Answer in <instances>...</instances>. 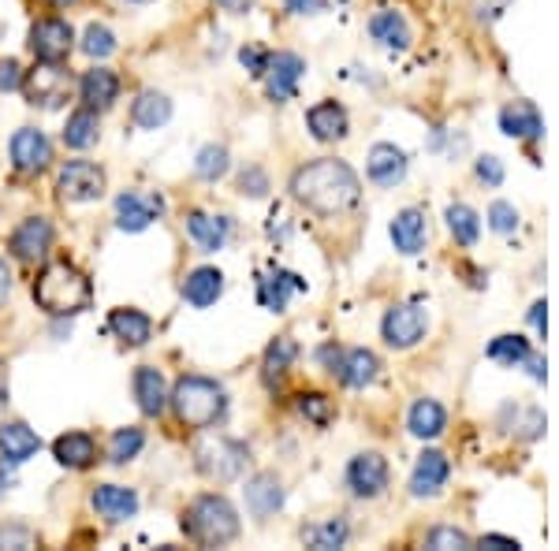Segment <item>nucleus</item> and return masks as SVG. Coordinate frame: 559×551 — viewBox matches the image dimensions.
<instances>
[{
    "mask_svg": "<svg viewBox=\"0 0 559 551\" xmlns=\"http://www.w3.org/2000/svg\"><path fill=\"white\" fill-rule=\"evenodd\" d=\"M287 191H292V197L302 209H310L318 216H340L358 205V197H362V179L355 176V168H350L347 160L321 157V160H310V165L295 168Z\"/></svg>",
    "mask_w": 559,
    "mask_h": 551,
    "instance_id": "nucleus-1",
    "label": "nucleus"
},
{
    "mask_svg": "<svg viewBox=\"0 0 559 551\" xmlns=\"http://www.w3.org/2000/svg\"><path fill=\"white\" fill-rule=\"evenodd\" d=\"M90 298H94V291H90L86 273H79L68 261H52L34 279V302L49 318H75L90 306Z\"/></svg>",
    "mask_w": 559,
    "mask_h": 551,
    "instance_id": "nucleus-2",
    "label": "nucleus"
},
{
    "mask_svg": "<svg viewBox=\"0 0 559 551\" xmlns=\"http://www.w3.org/2000/svg\"><path fill=\"white\" fill-rule=\"evenodd\" d=\"M168 403L176 410V421L194 432L213 429L228 414V392L216 381H210V376H179Z\"/></svg>",
    "mask_w": 559,
    "mask_h": 551,
    "instance_id": "nucleus-3",
    "label": "nucleus"
},
{
    "mask_svg": "<svg viewBox=\"0 0 559 551\" xmlns=\"http://www.w3.org/2000/svg\"><path fill=\"white\" fill-rule=\"evenodd\" d=\"M183 532L198 548H224L239 537V514L224 495H198L183 511Z\"/></svg>",
    "mask_w": 559,
    "mask_h": 551,
    "instance_id": "nucleus-4",
    "label": "nucleus"
},
{
    "mask_svg": "<svg viewBox=\"0 0 559 551\" xmlns=\"http://www.w3.org/2000/svg\"><path fill=\"white\" fill-rule=\"evenodd\" d=\"M247 463H250V447L242 440H231V436H210L194 447V466L202 477L210 481H239L247 474Z\"/></svg>",
    "mask_w": 559,
    "mask_h": 551,
    "instance_id": "nucleus-5",
    "label": "nucleus"
},
{
    "mask_svg": "<svg viewBox=\"0 0 559 551\" xmlns=\"http://www.w3.org/2000/svg\"><path fill=\"white\" fill-rule=\"evenodd\" d=\"M20 89L26 94V105L57 112V108L68 105L71 89H75V79H71V71L64 64H45V60H38L34 71H23Z\"/></svg>",
    "mask_w": 559,
    "mask_h": 551,
    "instance_id": "nucleus-6",
    "label": "nucleus"
},
{
    "mask_svg": "<svg viewBox=\"0 0 559 551\" xmlns=\"http://www.w3.org/2000/svg\"><path fill=\"white\" fill-rule=\"evenodd\" d=\"M426 332H429V313L421 310L418 302L392 306V310L384 313V321H381V336H384L388 347H395V350L418 347V343L426 339Z\"/></svg>",
    "mask_w": 559,
    "mask_h": 551,
    "instance_id": "nucleus-7",
    "label": "nucleus"
},
{
    "mask_svg": "<svg viewBox=\"0 0 559 551\" xmlns=\"http://www.w3.org/2000/svg\"><path fill=\"white\" fill-rule=\"evenodd\" d=\"M388 481H392V469H388V458L381 451H362L347 463V488L358 500H377V495L388 492Z\"/></svg>",
    "mask_w": 559,
    "mask_h": 551,
    "instance_id": "nucleus-8",
    "label": "nucleus"
},
{
    "mask_svg": "<svg viewBox=\"0 0 559 551\" xmlns=\"http://www.w3.org/2000/svg\"><path fill=\"white\" fill-rule=\"evenodd\" d=\"M57 191L64 202H97L105 194V171L94 160H68L57 176Z\"/></svg>",
    "mask_w": 559,
    "mask_h": 551,
    "instance_id": "nucleus-9",
    "label": "nucleus"
},
{
    "mask_svg": "<svg viewBox=\"0 0 559 551\" xmlns=\"http://www.w3.org/2000/svg\"><path fill=\"white\" fill-rule=\"evenodd\" d=\"M26 45H31V52L38 60H45V64H64L71 45H75V31L57 20V15H49V20H38L31 26V38H26Z\"/></svg>",
    "mask_w": 559,
    "mask_h": 551,
    "instance_id": "nucleus-10",
    "label": "nucleus"
},
{
    "mask_svg": "<svg viewBox=\"0 0 559 551\" xmlns=\"http://www.w3.org/2000/svg\"><path fill=\"white\" fill-rule=\"evenodd\" d=\"M302 75H306V60L299 52H269L265 75H261L265 79L269 101H292Z\"/></svg>",
    "mask_w": 559,
    "mask_h": 551,
    "instance_id": "nucleus-11",
    "label": "nucleus"
},
{
    "mask_svg": "<svg viewBox=\"0 0 559 551\" xmlns=\"http://www.w3.org/2000/svg\"><path fill=\"white\" fill-rule=\"evenodd\" d=\"M448 477H452V463H448L444 451H421L411 474V495L414 500H432V495L444 492Z\"/></svg>",
    "mask_w": 559,
    "mask_h": 551,
    "instance_id": "nucleus-12",
    "label": "nucleus"
},
{
    "mask_svg": "<svg viewBox=\"0 0 559 551\" xmlns=\"http://www.w3.org/2000/svg\"><path fill=\"white\" fill-rule=\"evenodd\" d=\"M160 213H165V197L157 194L123 191L116 197V224H120V231H146Z\"/></svg>",
    "mask_w": 559,
    "mask_h": 551,
    "instance_id": "nucleus-13",
    "label": "nucleus"
},
{
    "mask_svg": "<svg viewBox=\"0 0 559 551\" xmlns=\"http://www.w3.org/2000/svg\"><path fill=\"white\" fill-rule=\"evenodd\" d=\"M12 257H20L23 265H34L52 250V224L45 216H26L20 228L12 231Z\"/></svg>",
    "mask_w": 559,
    "mask_h": 551,
    "instance_id": "nucleus-14",
    "label": "nucleus"
},
{
    "mask_svg": "<svg viewBox=\"0 0 559 551\" xmlns=\"http://www.w3.org/2000/svg\"><path fill=\"white\" fill-rule=\"evenodd\" d=\"M49 160H52V146L38 128H20L12 134L15 171H23V176H38V171L49 168Z\"/></svg>",
    "mask_w": 559,
    "mask_h": 551,
    "instance_id": "nucleus-15",
    "label": "nucleus"
},
{
    "mask_svg": "<svg viewBox=\"0 0 559 551\" xmlns=\"http://www.w3.org/2000/svg\"><path fill=\"white\" fill-rule=\"evenodd\" d=\"M242 492H247V511L261 522L273 518L276 511H284L287 492H284V484H280L276 474H254Z\"/></svg>",
    "mask_w": 559,
    "mask_h": 551,
    "instance_id": "nucleus-16",
    "label": "nucleus"
},
{
    "mask_svg": "<svg viewBox=\"0 0 559 551\" xmlns=\"http://www.w3.org/2000/svg\"><path fill=\"white\" fill-rule=\"evenodd\" d=\"M500 131L515 142H537L545 134V120L534 101H511L500 108Z\"/></svg>",
    "mask_w": 559,
    "mask_h": 551,
    "instance_id": "nucleus-17",
    "label": "nucleus"
},
{
    "mask_svg": "<svg viewBox=\"0 0 559 551\" xmlns=\"http://www.w3.org/2000/svg\"><path fill=\"white\" fill-rule=\"evenodd\" d=\"M366 171L377 187L403 183V179H407V153H403L400 146H392V142H377V146L369 149Z\"/></svg>",
    "mask_w": 559,
    "mask_h": 551,
    "instance_id": "nucleus-18",
    "label": "nucleus"
},
{
    "mask_svg": "<svg viewBox=\"0 0 559 551\" xmlns=\"http://www.w3.org/2000/svg\"><path fill=\"white\" fill-rule=\"evenodd\" d=\"M369 38L388 52H403V49H411V26L395 8H377V12L369 15Z\"/></svg>",
    "mask_w": 559,
    "mask_h": 551,
    "instance_id": "nucleus-19",
    "label": "nucleus"
},
{
    "mask_svg": "<svg viewBox=\"0 0 559 551\" xmlns=\"http://www.w3.org/2000/svg\"><path fill=\"white\" fill-rule=\"evenodd\" d=\"M134 399H139V410L146 418H160L168 406V384H165V373L153 366H139L134 369Z\"/></svg>",
    "mask_w": 559,
    "mask_h": 551,
    "instance_id": "nucleus-20",
    "label": "nucleus"
},
{
    "mask_svg": "<svg viewBox=\"0 0 559 551\" xmlns=\"http://www.w3.org/2000/svg\"><path fill=\"white\" fill-rule=\"evenodd\" d=\"M299 291H306V279L299 273H287V268H273V273L258 279V302L273 313H284L287 298Z\"/></svg>",
    "mask_w": 559,
    "mask_h": 551,
    "instance_id": "nucleus-21",
    "label": "nucleus"
},
{
    "mask_svg": "<svg viewBox=\"0 0 559 551\" xmlns=\"http://www.w3.org/2000/svg\"><path fill=\"white\" fill-rule=\"evenodd\" d=\"M90 507L102 514L105 522H128L139 514V495L120 484H97L94 495H90Z\"/></svg>",
    "mask_w": 559,
    "mask_h": 551,
    "instance_id": "nucleus-22",
    "label": "nucleus"
},
{
    "mask_svg": "<svg viewBox=\"0 0 559 551\" xmlns=\"http://www.w3.org/2000/svg\"><path fill=\"white\" fill-rule=\"evenodd\" d=\"M306 128L318 142H340L347 139L350 131V120H347V108L336 105V101H318L306 112Z\"/></svg>",
    "mask_w": 559,
    "mask_h": 551,
    "instance_id": "nucleus-23",
    "label": "nucleus"
},
{
    "mask_svg": "<svg viewBox=\"0 0 559 551\" xmlns=\"http://www.w3.org/2000/svg\"><path fill=\"white\" fill-rule=\"evenodd\" d=\"M79 97H83L86 108L105 112V108H112L116 97H120V79H116V71H108V68H90L86 75L79 79Z\"/></svg>",
    "mask_w": 559,
    "mask_h": 551,
    "instance_id": "nucleus-24",
    "label": "nucleus"
},
{
    "mask_svg": "<svg viewBox=\"0 0 559 551\" xmlns=\"http://www.w3.org/2000/svg\"><path fill=\"white\" fill-rule=\"evenodd\" d=\"M377 373H381V358L373 355V350L366 347H355V350H344V358H340V384L344 387H355V392H362L377 381Z\"/></svg>",
    "mask_w": 559,
    "mask_h": 551,
    "instance_id": "nucleus-25",
    "label": "nucleus"
},
{
    "mask_svg": "<svg viewBox=\"0 0 559 551\" xmlns=\"http://www.w3.org/2000/svg\"><path fill=\"white\" fill-rule=\"evenodd\" d=\"M38 447H41V440L31 424H23V421L0 424V455H4L8 466H23L26 458L38 455Z\"/></svg>",
    "mask_w": 559,
    "mask_h": 551,
    "instance_id": "nucleus-26",
    "label": "nucleus"
},
{
    "mask_svg": "<svg viewBox=\"0 0 559 551\" xmlns=\"http://www.w3.org/2000/svg\"><path fill=\"white\" fill-rule=\"evenodd\" d=\"M187 235H191V242L202 254H216V250H224V242H228L231 224H228V216L191 213L187 216Z\"/></svg>",
    "mask_w": 559,
    "mask_h": 551,
    "instance_id": "nucleus-27",
    "label": "nucleus"
},
{
    "mask_svg": "<svg viewBox=\"0 0 559 551\" xmlns=\"http://www.w3.org/2000/svg\"><path fill=\"white\" fill-rule=\"evenodd\" d=\"M426 239H429L426 213H421V209H403V213H395V220H392V242H395V250H400V254H407V257L421 254Z\"/></svg>",
    "mask_w": 559,
    "mask_h": 551,
    "instance_id": "nucleus-28",
    "label": "nucleus"
},
{
    "mask_svg": "<svg viewBox=\"0 0 559 551\" xmlns=\"http://www.w3.org/2000/svg\"><path fill=\"white\" fill-rule=\"evenodd\" d=\"M52 458L68 469H90L97 463V444L90 432H64V436H57V444H52Z\"/></svg>",
    "mask_w": 559,
    "mask_h": 551,
    "instance_id": "nucleus-29",
    "label": "nucleus"
},
{
    "mask_svg": "<svg viewBox=\"0 0 559 551\" xmlns=\"http://www.w3.org/2000/svg\"><path fill=\"white\" fill-rule=\"evenodd\" d=\"M131 120H134V128H142V131L165 128V123L173 120V101H168L165 94H157V89H142L131 105Z\"/></svg>",
    "mask_w": 559,
    "mask_h": 551,
    "instance_id": "nucleus-30",
    "label": "nucleus"
},
{
    "mask_svg": "<svg viewBox=\"0 0 559 551\" xmlns=\"http://www.w3.org/2000/svg\"><path fill=\"white\" fill-rule=\"evenodd\" d=\"M108 328L128 347H146L153 336V321L142 310H112L108 313Z\"/></svg>",
    "mask_w": 559,
    "mask_h": 551,
    "instance_id": "nucleus-31",
    "label": "nucleus"
},
{
    "mask_svg": "<svg viewBox=\"0 0 559 551\" xmlns=\"http://www.w3.org/2000/svg\"><path fill=\"white\" fill-rule=\"evenodd\" d=\"M407 429L418 440H437L448 429V410L437 399H418L407 414Z\"/></svg>",
    "mask_w": 559,
    "mask_h": 551,
    "instance_id": "nucleus-32",
    "label": "nucleus"
},
{
    "mask_svg": "<svg viewBox=\"0 0 559 551\" xmlns=\"http://www.w3.org/2000/svg\"><path fill=\"white\" fill-rule=\"evenodd\" d=\"M221 295H224V273H221V268H194V273L183 279V298L191 306H198V310L213 306Z\"/></svg>",
    "mask_w": 559,
    "mask_h": 551,
    "instance_id": "nucleus-33",
    "label": "nucleus"
},
{
    "mask_svg": "<svg viewBox=\"0 0 559 551\" xmlns=\"http://www.w3.org/2000/svg\"><path fill=\"white\" fill-rule=\"evenodd\" d=\"M97 134H102V120H97L94 108H75V112L68 116V128H64V146L68 149H90L97 142Z\"/></svg>",
    "mask_w": 559,
    "mask_h": 551,
    "instance_id": "nucleus-34",
    "label": "nucleus"
},
{
    "mask_svg": "<svg viewBox=\"0 0 559 551\" xmlns=\"http://www.w3.org/2000/svg\"><path fill=\"white\" fill-rule=\"evenodd\" d=\"M347 540H350L347 518H329V522H318V526L302 529V544L313 551H336V548H344Z\"/></svg>",
    "mask_w": 559,
    "mask_h": 551,
    "instance_id": "nucleus-35",
    "label": "nucleus"
},
{
    "mask_svg": "<svg viewBox=\"0 0 559 551\" xmlns=\"http://www.w3.org/2000/svg\"><path fill=\"white\" fill-rule=\"evenodd\" d=\"M299 358V343L292 336H276L269 343L265 358H261V369H265V384H280L284 381V373L292 369V361Z\"/></svg>",
    "mask_w": 559,
    "mask_h": 551,
    "instance_id": "nucleus-36",
    "label": "nucleus"
},
{
    "mask_svg": "<svg viewBox=\"0 0 559 551\" xmlns=\"http://www.w3.org/2000/svg\"><path fill=\"white\" fill-rule=\"evenodd\" d=\"M444 216H448V231L455 235L459 247H474V242L481 239V220H477V213L471 209V205L452 202Z\"/></svg>",
    "mask_w": 559,
    "mask_h": 551,
    "instance_id": "nucleus-37",
    "label": "nucleus"
},
{
    "mask_svg": "<svg viewBox=\"0 0 559 551\" xmlns=\"http://www.w3.org/2000/svg\"><path fill=\"white\" fill-rule=\"evenodd\" d=\"M142 447H146V432L128 424V429L112 432V440H108V458H112L116 466H128L131 458H139Z\"/></svg>",
    "mask_w": 559,
    "mask_h": 551,
    "instance_id": "nucleus-38",
    "label": "nucleus"
},
{
    "mask_svg": "<svg viewBox=\"0 0 559 551\" xmlns=\"http://www.w3.org/2000/svg\"><path fill=\"white\" fill-rule=\"evenodd\" d=\"M485 355H489L492 361H500V366H508V369H519L522 361L534 355V350H530V339H522V336H496Z\"/></svg>",
    "mask_w": 559,
    "mask_h": 551,
    "instance_id": "nucleus-39",
    "label": "nucleus"
},
{
    "mask_svg": "<svg viewBox=\"0 0 559 551\" xmlns=\"http://www.w3.org/2000/svg\"><path fill=\"white\" fill-rule=\"evenodd\" d=\"M194 171H198V179H205V183H216V179H224V176H228V149H224V146L198 149Z\"/></svg>",
    "mask_w": 559,
    "mask_h": 551,
    "instance_id": "nucleus-40",
    "label": "nucleus"
},
{
    "mask_svg": "<svg viewBox=\"0 0 559 551\" xmlns=\"http://www.w3.org/2000/svg\"><path fill=\"white\" fill-rule=\"evenodd\" d=\"M426 548H432V551H466V548H474V540H471V532H463L455 526H437V529L426 532Z\"/></svg>",
    "mask_w": 559,
    "mask_h": 551,
    "instance_id": "nucleus-41",
    "label": "nucleus"
},
{
    "mask_svg": "<svg viewBox=\"0 0 559 551\" xmlns=\"http://www.w3.org/2000/svg\"><path fill=\"white\" fill-rule=\"evenodd\" d=\"M83 52L90 60H105V57H112L116 52V38H112V31L102 23H90L86 31H83Z\"/></svg>",
    "mask_w": 559,
    "mask_h": 551,
    "instance_id": "nucleus-42",
    "label": "nucleus"
},
{
    "mask_svg": "<svg viewBox=\"0 0 559 551\" xmlns=\"http://www.w3.org/2000/svg\"><path fill=\"white\" fill-rule=\"evenodd\" d=\"M489 228L496 235H515L519 231V209L511 202H492L489 205Z\"/></svg>",
    "mask_w": 559,
    "mask_h": 551,
    "instance_id": "nucleus-43",
    "label": "nucleus"
},
{
    "mask_svg": "<svg viewBox=\"0 0 559 551\" xmlns=\"http://www.w3.org/2000/svg\"><path fill=\"white\" fill-rule=\"evenodd\" d=\"M299 414H302V418H310L313 424H329V418H332V403L324 399V395H318V392L299 395Z\"/></svg>",
    "mask_w": 559,
    "mask_h": 551,
    "instance_id": "nucleus-44",
    "label": "nucleus"
},
{
    "mask_svg": "<svg viewBox=\"0 0 559 551\" xmlns=\"http://www.w3.org/2000/svg\"><path fill=\"white\" fill-rule=\"evenodd\" d=\"M239 194H247V197H265L269 194V176L261 168H242L239 171Z\"/></svg>",
    "mask_w": 559,
    "mask_h": 551,
    "instance_id": "nucleus-45",
    "label": "nucleus"
},
{
    "mask_svg": "<svg viewBox=\"0 0 559 551\" xmlns=\"http://www.w3.org/2000/svg\"><path fill=\"white\" fill-rule=\"evenodd\" d=\"M515 429H519V436H522V440H530V444H534V440L545 436V410L530 406V410L522 414V421L515 424Z\"/></svg>",
    "mask_w": 559,
    "mask_h": 551,
    "instance_id": "nucleus-46",
    "label": "nucleus"
},
{
    "mask_svg": "<svg viewBox=\"0 0 559 551\" xmlns=\"http://www.w3.org/2000/svg\"><path fill=\"white\" fill-rule=\"evenodd\" d=\"M477 179H481L485 187H500L503 183V165H500V157H492V153H485V157H477Z\"/></svg>",
    "mask_w": 559,
    "mask_h": 551,
    "instance_id": "nucleus-47",
    "label": "nucleus"
},
{
    "mask_svg": "<svg viewBox=\"0 0 559 551\" xmlns=\"http://www.w3.org/2000/svg\"><path fill=\"white\" fill-rule=\"evenodd\" d=\"M239 60H242V68L250 71L254 79L265 75V64H269V52L265 49H258V45H242L239 49Z\"/></svg>",
    "mask_w": 559,
    "mask_h": 551,
    "instance_id": "nucleus-48",
    "label": "nucleus"
},
{
    "mask_svg": "<svg viewBox=\"0 0 559 551\" xmlns=\"http://www.w3.org/2000/svg\"><path fill=\"white\" fill-rule=\"evenodd\" d=\"M511 4H515V0H474V15H477V23H496Z\"/></svg>",
    "mask_w": 559,
    "mask_h": 551,
    "instance_id": "nucleus-49",
    "label": "nucleus"
},
{
    "mask_svg": "<svg viewBox=\"0 0 559 551\" xmlns=\"http://www.w3.org/2000/svg\"><path fill=\"white\" fill-rule=\"evenodd\" d=\"M23 86V68L15 60H0V94H12Z\"/></svg>",
    "mask_w": 559,
    "mask_h": 551,
    "instance_id": "nucleus-50",
    "label": "nucleus"
},
{
    "mask_svg": "<svg viewBox=\"0 0 559 551\" xmlns=\"http://www.w3.org/2000/svg\"><path fill=\"white\" fill-rule=\"evenodd\" d=\"M34 544V532L23 529V526H12V529H0V548H31Z\"/></svg>",
    "mask_w": 559,
    "mask_h": 551,
    "instance_id": "nucleus-51",
    "label": "nucleus"
},
{
    "mask_svg": "<svg viewBox=\"0 0 559 551\" xmlns=\"http://www.w3.org/2000/svg\"><path fill=\"white\" fill-rule=\"evenodd\" d=\"M284 8L292 15H318V12H329V0H284Z\"/></svg>",
    "mask_w": 559,
    "mask_h": 551,
    "instance_id": "nucleus-52",
    "label": "nucleus"
},
{
    "mask_svg": "<svg viewBox=\"0 0 559 551\" xmlns=\"http://www.w3.org/2000/svg\"><path fill=\"white\" fill-rule=\"evenodd\" d=\"M321 366L324 369H329V373L332 376H336V369H340V358H344V350H340V347H332V343H329V347H321Z\"/></svg>",
    "mask_w": 559,
    "mask_h": 551,
    "instance_id": "nucleus-53",
    "label": "nucleus"
},
{
    "mask_svg": "<svg viewBox=\"0 0 559 551\" xmlns=\"http://www.w3.org/2000/svg\"><path fill=\"white\" fill-rule=\"evenodd\" d=\"M477 544H481V548H500V551H519V548H522L519 540H511V537H496V532H489V537H481V540H477Z\"/></svg>",
    "mask_w": 559,
    "mask_h": 551,
    "instance_id": "nucleus-54",
    "label": "nucleus"
},
{
    "mask_svg": "<svg viewBox=\"0 0 559 551\" xmlns=\"http://www.w3.org/2000/svg\"><path fill=\"white\" fill-rule=\"evenodd\" d=\"M530 324H534L540 336H545V328H548V306H545V302H534V306H530Z\"/></svg>",
    "mask_w": 559,
    "mask_h": 551,
    "instance_id": "nucleus-55",
    "label": "nucleus"
},
{
    "mask_svg": "<svg viewBox=\"0 0 559 551\" xmlns=\"http://www.w3.org/2000/svg\"><path fill=\"white\" fill-rule=\"evenodd\" d=\"M522 366H530V376H534L537 384H545V376H548V369H545V358H537V355H530Z\"/></svg>",
    "mask_w": 559,
    "mask_h": 551,
    "instance_id": "nucleus-56",
    "label": "nucleus"
},
{
    "mask_svg": "<svg viewBox=\"0 0 559 551\" xmlns=\"http://www.w3.org/2000/svg\"><path fill=\"white\" fill-rule=\"evenodd\" d=\"M216 4H221L224 12H231V15H242V12H250L258 0H216Z\"/></svg>",
    "mask_w": 559,
    "mask_h": 551,
    "instance_id": "nucleus-57",
    "label": "nucleus"
},
{
    "mask_svg": "<svg viewBox=\"0 0 559 551\" xmlns=\"http://www.w3.org/2000/svg\"><path fill=\"white\" fill-rule=\"evenodd\" d=\"M8 295H12V273H8V265L0 261V302H4Z\"/></svg>",
    "mask_w": 559,
    "mask_h": 551,
    "instance_id": "nucleus-58",
    "label": "nucleus"
},
{
    "mask_svg": "<svg viewBox=\"0 0 559 551\" xmlns=\"http://www.w3.org/2000/svg\"><path fill=\"white\" fill-rule=\"evenodd\" d=\"M12 484V474H8V463L0 466V495H4V488Z\"/></svg>",
    "mask_w": 559,
    "mask_h": 551,
    "instance_id": "nucleus-59",
    "label": "nucleus"
},
{
    "mask_svg": "<svg viewBox=\"0 0 559 551\" xmlns=\"http://www.w3.org/2000/svg\"><path fill=\"white\" fill-rule=\"evenodd\" d=\"M52 8H71V4H79V0H49Z\"/></svg>",
    "mask_w": 559,
    "mask_h": 551,
    "instance_id": "nucleus-60",
    "label": "nucleus"
},
{
    "mask_svg": "<svg viewBox=\"0 0 559 551\" xmlns=\"http://www.w3.org/2000/svg\"><path fill=\"white\" fill-rule=\"evenodd\" d=\"M131 4H150V0H131Z\"/></svg>",
    "mask_w": 559,
    "mask_h": 551,
    "instance_id": "nucleus-61",
    "label": "nucleus"
}]
</instances>
